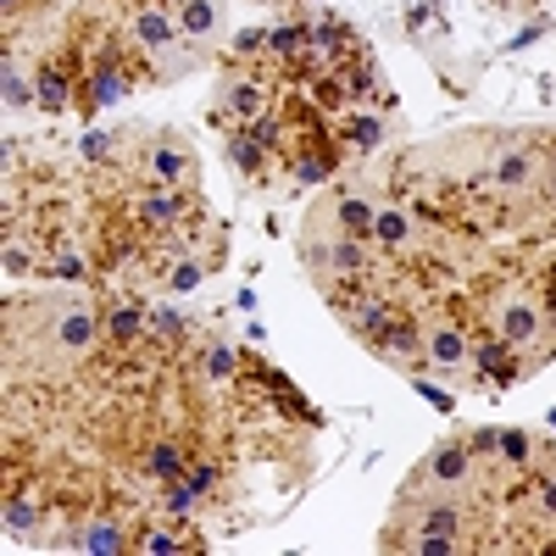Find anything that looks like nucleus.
Listing matches in <instances>:
<instances>
[{
	"label": "nucleus",
	"mask_w": 556,
	"mask_h": 556,
	"mask_svg": "<svg viewBox=\"0 0 556 556\" xmlns=\"http://www.w3.org/2000/svg\"><path fill=\"white\" fill-rule=\"evenodd\" d=\"M128 167L139 184H167V190H195V151L167 128H134L128 134Z\"/></svg>",
	"instance_id": "1"
},
{
	"label": "nucleus",
	"mask_w": 556,
	"mask_h": 556,
	"mask_svg": "<svg viewBox=\"0 0 556 556\" xmlns=\"http://www.w3.org/2000/svg\"><path fill=\"white\" fill-rule=\"evenodd\" d=\"M473 473H479V451L468 434H456L424 456V468L406 479V495H473Z\"/></svg>",
	"instance_id": "2"
},
{
	"label": "nucleus",
	"mask_w": 556,
	"mask_h": 556,
	"mask_svg": "<svg viewBox=\"0 0 556 556\" xmlns=\"http://www.w3.org/2000/svg\"><path fill=\"white\" fill-rule=\"evenodd\" d=\"M195 212H201L195 190H167V184H146V190L134 195V223H139V228H156V235H167V228H190Z\"/></svg>",
	"instance_id": "3"
},
{
	"label": "nucleus",
	"mask_w": 556,
	"mask_h": 556,
	"mask_svg": "<svg viewBox=\"0 0 556 556\" xmlns=\"http://www.w3.org/2000/svg\"><path fill=\"white\" fill-rule=\"evenodd\" d=\"M424 356H429V374L462 379L473 367V340L451 317H424Z\"/></svg>",
	"instance_id": "4"
},
{
	"label": "nucleus",
	"mask_w": 556,
	"mask_h": 556,
	"mask_svg": "<svg viewBox=\"0 0 556 556\" xmlns=\"http://www.w3.org/2000/svg\"><path fill=\"white\" fill-rule=\"evenodd\" d=\"M495 334L518 351H534L545 340V306L529 301V295H506L501 312H495Z\"/></svg>",
	"instance_id": "5"
},
{
	"label": "nucleus",
	"mask_w": 556,
	"mask_h": 556,
	"mask_svg": "<svg viewBox=\"0 0 556 556\" xmlns=\"http://www.w3.org/2000/svg\"><path fill=\"white\" fill-rule=\"evenodd\" d=\"M128 28H134V45H139V51H146L151 62H162L173 45H184L178 17L162 12V7H134V12H128ZM162 67H167V62H162ZM162 67H156V73H162Z\"/></svg>",
	"instance_id": "6"
},
{
	"label": "nucleus",
	"mask_w": 556,
	"mask_h": 556,
	"mask_svg": "<svg viewBox=\"0 0 556 556\" xmlns=\"http://www.w3.org/2000/svg\"><path fill=\"white\" fill-rule=\"evenodd\" d=\"M212 112H217L223 128H245V123L267 117V84L262 78H228L217 89V106Z\"/></svg>",
	"instance_id": "7"
},
{
	"label": "nucleus",
	"mask_w": 556,
	"mask_h": 556,
	"mask_svg": "<svg viewBox=\"0 0 556 556\" xmlns=\"http://www.w3.org/2000/svg\"><path fill=\"white\" fill-rule=\"evenodd\" d=\"M317 212L323 217H329L334 228H340V235H356V240H374V201H367V195H334V201H317Z\"/></svg>",
	"instance_id": "8"
},
{
	"label": "nucleus",
	"mask_w": 556,
	"mask_h": 556,
	"mask_svg": "<svg viewBox=\"0 0 556 556\" xmlns=\"http://www.w3.org/2000/svg\"><path fill=\"white\" fill-rule=\"evenodd\" d=\"M173 17H178L184 39H201V45H212V39L223 34V0H178Z\"/></svg>",
	"instance_id": "9"
},
{
	"label": "nucleus",
	"mask_w": 556,
	"mask_h": 556,
	"mask_svg": "<svg viewBox=\"0 0 556 556\" xmlns=\"http://www.w3.org/2000/svg\"><path fill=\"white\" fill-rule=\"evenodd\" d=\"M374 245L379 251H412L417 245V223L406 206H379L374 212Z\"/></svg>",
	"instance_id": "10"
},
{
	"label": "nucleus",
	"mask_w": 556,
	"mask_h": 556,
	"mask_svg": "<svg viewBox=\"0 0 556 556\" xmlns=\"http://www.w3.org/2000/svg\"><path fill=\"white\" fill-rule=\"evenodd\" d=\"M490 178H495V190L523 195L540 173H534V156H529V151H501V156H495V167H490Z\"/></svg>",
	"instance_id": "11"
},
{
	"label": "nucleus",
	"mask_w": 556,
	"mask_h": 556,
	"mask_svg": "<svg viewBox=\"0 0 556 556\" xmlns=\"http://www.w3.org/2000/svg\"><path fill=\"white\" fill-rule=\"evenodd\" d=\"M34 89H39V106H45V112H67V106H73V73H67L62 62L45 67Z\"/></svg>",
	"instance_id": "12"
},
{
	"label": "nucleus",
	"mask_w": 556,
	"mask_h": 556,
	"mask_svg": "<svg viewBox=\"0 0 556 556\" xmlns=\"http://www.w3.org/2000/svg\"><path fill=\"white\" fill-rule=\"evenodd\" d=\"M340 134H345V146H356V151H379V146H384V117H374V112H345V117H340Z\"/></svg>",
	"instance_id": "13"
},
{
	"label": "nucleus",
	"mask_w": 556,
	"mask_h": 556,
	"mask_svg": "<svg viewBox=\"0 0 556 556\" xmlns=\"http://www.w3.org/2000/svg\"><path fill=\"white\" fill-rule=\"evenodd\" d=\"M228 162H235L240 173H262L267 167V146H262V139L251 134V128H228Z\"/></svg>",
	"instance_id": "14"
},
{
	"label": "nucleus",
	"mask_w": 556,
	"mask_h": 556,
	"mask_svg": "<svg viewBox=\"0 0 556 556\" xmlns=\"http://www.w3.org/2000/svg\"><path fill=\"white\" fill-rule=\"evenodd\" d=\"M495 456H501V468H529L534 462V434L529 429H495Z\"/></svg>",
	"instance_id": "15"
},
{
	"label": "nucleus",
	"mask_w": 556,
	"mask_h": 556,
	"mask_svg": "<svg viewBox=\"0 0 556 556\" xmlns=\"http://www.w3.org/2000/svg\"><path fill=\"white\" fill-rule=\"evenodd\" d=\"M146 473L151 479H184V445L178 440H151V451H146Z\"/></svg>",
	"instance_id": "16"
},
{
	"label": "nucleus",
	"mask_w": 556,
	"mask_h": 556,
	"mask_svg": "<svg viewBox=\"0 0 556 556\" xmlns=\"http://www.w3.org/2000/svg\"><path fill=\"white\" fill-rule=\"evenodd\" d=\"M89 89H96V96H89V106H117V101L128 96V78H123V67H112V62L101 56L96 78H89Z\"/></svg>",
	"instance_id": "17"
},
{
	"label": "nucleus",
	"mask_w": 556,
	"mask_h": 556,
	"mask_svg": "<svg viewBox=\"0 0 556 556\" xmlns=\"http://www.w3.org/2000/svg\"><path fill=\"white\" fill-rule=\"evenodd\" d=\"M201 374L223 384V379H235V374H240V356L228 351L223 340H201Z\"/></svg>",
	"instance_id": "18"
},
{
	"label": "nucleus",
	"mask_w": 556,
	"mask_h": 556,
	"mask_svg": "<svg viewBox=\"0 0 556 556\" xmlns=\"http://www.w3.org/2000/svg\"><path fill=\"white\" fill-rule=\"evenodd\" d=\"M39 273L67 278V285H84V278H89V262H84V251H78V245H56V251H51V262H45Z\"/></svg>",
	"instance_id": "19"
},
{
	"label": "nucleus",
	"mask_w": 556,
	"mask_h": 556,
	"mask_svg": "<svg viewBox=\"0 0 556 556\" xmlns=\"http://www.w3.org/2000/svg\"><path fill=\"white\" fill-rule=\"evenodd\" d=\"M73 545H78V551H128L123 523H89V529L73 534Z\"/></svg>",
	"instance_id": "20"
},
{
	"label": "nucleus",
	"mask_w": 556,
	"mask_h": 556,
	"mask_svg": "<svg viewBox=\"0 0 556 556\" xmlns=\"http://www.w3.org/2000/svg\"><path fill=\"white\" fill-rule=\"evenodd\" d=\"M529 506H534V518L545 523V529H556V473H545V479H534L529 490Z\"/></svg>",
	"instance_id": "21"
},
{
	"label": "nucleus",
	"mask_w": 556,
	"mask_h": 556,
	"mask_svg": "<svg viewBox=\"0 0 556 556\" xmlns=\"http://www.w3.org/2000/svg\"><path fill=\"white\" fill-rule=\"evenodd\" d=\"M7 529L12 534H34V501L28 495H12L7 501Z\"/></svg>",
	"instance_id": "22"
},
{
	"label": "nucleus",
	"mask_w": 556,
	"mask_h": 556,
	"mask_svg": "<svg viewBox=\"0 0 556 556\" xmlns=\"http://www.w3.org/2000/svg\"><path fill=\"white\" fill-rule=\"evenodd\" d=\"M151 340H184V317L178 312H151Z\"/></svg>",
	"instance_id": "23"
},
{
	"label": "nucleus",
	"mask_w": 556,
	"mask_h": 556,
	"mask_svg": "<svg viewBox=\"0 0 556 556\" xmlns=\"http://www.w3.org/2000/svg\"><path fill=\"white\" fill-rule=\"evenodd\" d=\"M34 96H28V78H17V62L7 56V106H28Z\"/></svg>",
	"instance_id": "24"
},
{
	"label": "nucleus",
	"mask_w": 556,
	"mask_h": 556,
	"mask_svg": "<svg viewBox=\"0 0 556 556\" xmlns=\"http://www.w3.org/2000/svg\"><path fill=\"white\" fill-rule=\"evenodd\" d=\"M7 273H12V278L34 273V251H28V245H17V240H7Z\"/></svg>",
	"instance_id": "25"
},
{
	"label": "nucleus",
	"mask_w": 556,
	"mask_h": 556,
	"mask_svg": "<svg viewBox=\"0 0 556 556\" xmlns=\"http://www.w3.org/2000/svg\"><path fill=\"white\" fill-rule=\"evenodd\" d=\"M84 156H89V162H106V156H117V139H106V134H89V139H84Z\"/></svg>",
	"instance_id": "26"
}]
</instances>
